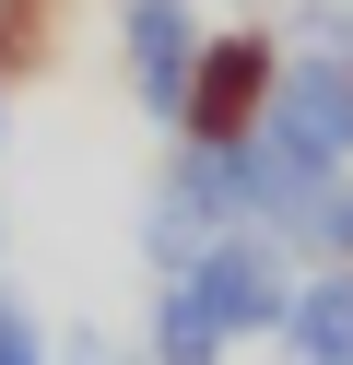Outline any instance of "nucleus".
Returning <instances> with one entry per match:
<instances>
[{
  "label": "nucleus",
  "instance_id": "nucleus-1",
  "mask_svg": "<svg viewBox=\"0 0 353 365\" xmlns=\"http://www.w3.org/2000/svg\"><path fill=\"white\" fill-rule=\"evenodd\" d=\"M235 224H247V177H235V153L177 142V153H165V177H153V200H141V259H153V283H165V271H188V259H212Z\"/></svg>",
  "mask_w": 353,
  "mask_h": 365
},
{
  "label": "nucleus",
  "instance_id": "nucleus-2",
  "mask_svg": "<svg viewBox=\"0 0 353 365\" xmlns=\"http://www.w3.org/2000/svg\"><path fill=\"white\" fill-rule=\"evenodd\" d=\"M271 95H282V48L271 36H200V71H188V106H177V142H212V153H235L259 118H271Z\"/></svg>",
  "mask_w": 353,
  "mask_h": 365
},
{
  "label": "nucleus",
  "instance_id": "nucleus-3",
  "mask_svg": "<svg viewBox=\"0 0 353 365\" xmlns=\"http://www.w3.org/2000/svg\"><path fill=\"white\" fill-rule=\"evenodd\" d=\"M188 294L212 307V330L224 341H247V330H282V307H295V271H282V236H259V224H235L212 259H188L177 271Z\"/></svg>",
  "mask_w": 353,
  "mask_h": 365
},
{
  "label": "nucleus",
  "instance_id": "nucleus-4",
  "mask_svg": "<svg viewBox=\"0 0 353 365\" xmlns=\"http://www.w3.org/2000/svg\"><path fill=\"white\" fill-rule=\"evenodd\" d=\"M118 59H130V95L177 130L188 71H200V12L188 0H118Z\"/></svg>",
  "mask_w": 353,
  "mask_h": 365
},
{
  "label": "nucleus",
  "instance_id": "nucleus-5",
  "mask_svg": "<svg viewBox=\"0 0 353 365\" xmlns=\"http://www.w3.org/2000/svg\"><path fill=\"white\" fill-rule=\"evenodd\" d=\"M282 365H353V271H318V283H295V307H282Z\"/></svg>",
  "mask_w": 353,
  "mask_h": 365
},
{
  "label": "nucleus",
  "instance_id": "nucleus-6",
  "mask_svg": "<svg viewBox=\"0 0 353 365\" xmlns=\"http://www.w3.org/2000/svg\"><path fill=\"white\" fill-rule=\"evenodd\" d=\"M59 59V0H0V83Z\"/></svg>",
  "mask_w": 353,
  "mask_h": 365
},
{
  "label": "nucleus",
  "instance_id": "nucleus-7",
  "mask_svg": "<svg viewBox=\"0 0 353 365\" xmlns=\"http://www.w3.org/2000/svg\"><path fill=\"white\" fill-rule=\"evenodd\" d=\"M0 130H12V83H0Z\"/></svg>",
  "mask_w": 353,
  "mask_h": 365
}]
</instances>
